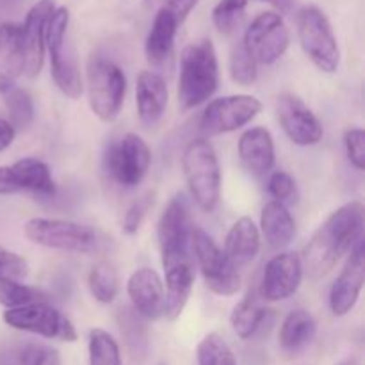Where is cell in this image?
Returning <instances> with one entry per match:
<instances>
[{"instance_id":"43","label":"cell","mask_w":365,"mask_h":365,"mask_svg":"<svg viewBox=\"0 0 365 365\" xmlns=\"http://www.w3.org/2000/svg\"><path fill=\"white\" fill-rule=\"evenodd\" d=\"M14 138H16V128L9 123L7 120L0 118V152L9 148L13 145Z\"/></svg>"},{"instance_id":"14","label":"cell","mask_w":365,"mask_h":365,"mask_svg":"<svg viewBox=\"0 0 365 365\" xmlns=\"http://www.w3.org/2000/svg\"><path fill=\"white\" fill-rule=\"evenodd\" d=\"M303 277L302 257L294 252H278L264 267L259 296L267 303L285 302L298 292Z\"/></svg>"},{"instance_id":"35","label":"cell","mask_w":365,"mask_h":365,"mask_svg":"<svg viewBox=\"0 0 365 365\" xmlns=\"http://www.w3.org/2000/svg\"><path fill=\"white\" fill-rule=\"evenodd\" d=\"M230 77L239 86H252L259 77V64L250 57L242 43L235 45L230 53Z\"/></svg>"},{"instance_id":"30","label":"cell","mask_w":365,"mask_h":365,"mask_svg":"<svg viewBox=\"0 0 365 365\" xmlns=\"http://www.w3.org/2000/svg\"><path fill=\"white\" fill-rule=\"evenodd\" d=\"M6 102L7 113H9L11 121L14 128H27L34 120V100H32L31 93L27 89L20 88V86H11L4 93H0Z\"/></svg>"},{"instance_id":"17","label":"cell","mask_w":365,"mask_h":365,"mask_svg":"<svg viewBox=\"0 0 365 365\" xmlns=\"http://www.w3.org/2000/svg\"><path fill=\"white\" fill-rule=\"evenodd\" d=\"M56 4L53 0H39L25 16L21 25V41L25 52V71L29 78H36L45 63V31L48 18L52 16Z\"/></svg>"},{"instance_id":"9","label":"cell","mask_w":365,"mask_h":365,"mask_svg":"<svg viewBox=\"0 0 365 365\" xmlns=\"http://www.w3.org/2000/svg\"><path fill=\"white\" fill-rule=\"evenodd\" d=\"M106 171L118 185L125 189H134L145 180L152 166V150L148 143L138 134L121 135L118 141L110 143L107 148Z\"/></svg>"},{"instance_id":"2","label":"cell","mask_w":365,"mask_h":365,"mask_svg":"<svg viewBox=\"0 0 365 365\" xmlns=\"http://www.w3.org/2000/svg\"><path fill=\"white\" fill-rule=\"evenodd\" d=\"M220 84L217 53L210 39L191 43L182 50L177 96L182 110H191L212 98Z\"/></svg>"},{"instance_id":"41","label":"cell","mask_w":365,"mask_h":365,"mask_svg":"<svg viewBox=\"0 0 365 365\" xmlns=\"http://www.w3.org/2000/svg\"><path fill=\"white\" fill-rule=\"evenodd\" d=\"M196 4H198V0H166L164 7L177 18L178 24H182L189 16V13L195 9Z\"/></svg>"},{"instance_id":"10","label":"cell","mask_w":365,"mask_h":365,"mask_svg":"<svg viewBox=\"0 0 365 365\" xmlns=\"http://www.w3.org/2000/svg\"><path fill=\"white\" fill-rule=\"evenodd\" d=\"M2 317L4 323L13 330L27 331L50 341L75 342L78 337L73 323L61 310L50 305V302L6 310Z\"/></svg>"},{"instance_id":"32","label":"cell","mask_w":365,"mask_h":365,"mask_svg":"<svg viewBox=\"0 0 365 365\" xmlns=\"http://www.w3.org/2000/svg\"><path fill=\"white\" fill-rule=\"evenodd\" d=\"M50 302L48 294L41 289L32 287L24 282H6L0 284V305L6 307V310L20 309V307L32 305V303Z\"/></svg>"},{"instance_id":"18","label":"cell","mask_w":365,"mask_h":365,"mask_svg":"<svg viewBox=\"0 0 365 365\" xmlns=\"http://www.w3.org/2000/svg\"><path fill=\"white\" fill-rule=\"evenodd\" d=\"M192 228L187 198L178 192L170 200L157 225L160 253L191 250Z\"/></svg>"},{"instance_id":"21","label":"cell","mask_w":365,"mask_h":365,"mask_svg":"<svg viewBox=\"0 0 365 365\" xmlns=\"http://www.w3.org/2000/svg\"><path fill=\"white\" fill-rule=\"evenodd\" d=\"M135 107L139 121L146 127L155 125L168 107V84L159 73L145 70L135 81Z\"/></svg>"},{"instance_id":"34","label":"cell","mask_w":365,"mask_h":365,"mask_svg":"<svg viewBox=\"0 0 365 365\" xmlns=\"http://www.w3.org/2000/svg\"><path fill=\"white\" fill-rule=\"evenodd\" d=\"M248 0H220L212 11L214 27L221 34H232L241 24Z\"/></svg>"},{"instance_id":"24","label":"cell","mask_w":365,"mask_h":365,"mask_svg":"<svg viewBox=\"0 0 365 365\" xmlns=\"http://www.w3.org/2000/svg\"><path fill=\"white\" fill-rule=\"evenodd\" d=\"M259 230L271 248L284 252L296 235V221L287 205L271 200L262 207Z\"/></svg>"},{"instance_id":"31","label":"cell","mask_w":365,"mask_h":365,"mask_svg":"<svg viewBox=\"0 0 365 365\" xmlns=\"http://www.w3.org/2000/svg\"><path fill=\"white\" fill-rule=\"evenodd\" d=\"M89 365H121V353L116 339L102 328H93L88 339Z\"/></svg>"},{"instance_id":"25","label":"cell","mask_w":365,"mask_h":365,"mask_svg":"<svg viewBox=\"0 0 365 365\" xmlns=\"http://www.w3.org/2000/svg\"><path fill=\"white\" fill-rule=\"evenodd\" d=\"M178 25L180 24H178L177 18H175L166 7H160V9L157 11L155 18H153L152 29H150L145 43L146 61H148L152 66H160V64L171 56Z\"/></svg>"},{"instance_id":"45","label":"cell","mask_w":365,"mask_h":365,"mask_svg":"<svg viewBox=\"0 0 365 365\" xmlns=\"http://www.w3.org/2000/svg\"><path fill=\"white\" fill-rule=\"evenodd\" d=\"M157 2V0H145V4H146V6H153V4H155Z\"/></svg>"},{"instance_id":"27","label":"cell","mask_w":365,"mask_h":365,"mask_svg":"<svg viewBox=\"0 0 365 365\" xmlns=\"http://www.w3.org/2000/svg\"><path fill=\"white\" fill-rule=\"evenodd\" d=\"M266 317L267 309L264 307L262 298L259 296V292L250 291L232 310L230 324L239 339L248 341V339L255 337L257 331L262 328Z\"/></svg>"},{"instance_id":"44","label":"cell","mask_w":365,"mask_h":365,"mask_svg":"<svg viewBox=\"0 0 365 365\" xmlns=\"http://www.w3.org/2000/svg\"><path fill=\"white\" fill-rule=\"evenodd\" d=\"M260 2H266L269 6H273L278 11V14L291 13L296 6V0H260Z\"/></svg>"},{"instance_id":"33","label":"cell","mask_w":365,"mask_h":365,"mask_svg":"<svg viewBox=\"0 0 365 365\" xmlns=\"http://www.w3.org/2000/svg\"><path fill=\"white\" fill-rule=\"evenodd\" d=\"M198 365H237L230 346L220 334H207L196 348Z\"/></svg>"},{"instance_id":"12","label":"cell","mask_w":365,"mask_h":365,"mask_svg":"<svg viewBox=\"0 0 365 365\" xmlns=\"http://www.w3.org/2000/svg\"><path fill=\"white\" fill-rule=\"evenodd\" d=\"M262 110V102L252 95H228L210 100L200 118V128L207 135L235 132L252 123Z\"/></svg>"},{"instance_id":"23","label":"cell","mask_w":365,"mask_h":365,"mask_svg":"<svg viewBox=\"0 0 365 365\" xmlns=\"http://www.w3.org/2000/svg\"><path fill=\"white\" fill-rule=\"evenodd\" d=\"M260 246H262V235H260L259 227L252 217L242 216L228 230L223 252L239 269L259 255Z\"/></svg>"},{"instance_id":"5","label":"cell","mask_w":365,"mask_h":365,"mask_svg":"<svg viewBox=\"0 0 365 365\" xmlns=\"http://www.w3.org/2000/svg\"><path fill=\"white\" fill-rule=\"evenodd\" d=\"M86 78L91 113L103 123L116 120L127 95V77L123 70L106 57L93 56L89 59Z\"/></svg>"},{"instance_id":"26","label":"cell","mask_w":365,"mask_h":365,"mask_svg":"<svg viewBox=\"0 0 365 365\" xmlns=\"http://www.w3.org/2000/svg\"><path fill=\"white\" fill-rule=\"evenodd\" d=\"M16 177L20 191L32 192L41 198H50L56 195V182L52 178V171L43 160L36 157H25L11 164Z\"/></svg>"},{"instance_id":"28","label":"cell","mask_w":365,"mask_h":365,"mask_svg":"<svg viewBox=\"0 0 365 365\" xmlns=\"http://www.w3.org/2000/svg\"><path fill=\"white\" fill-rule=\"evenodd\" d=\"M317 334V321L310 312L296 309L285 316L280 327L278 341L285 351H298L314 341Z\"/></svg>"},{"instance_id":"42","label":"cell","mask_w":365,"mask_h":365,"mask_svg":"<svg viewBox=\"0 0 365 365\" xmlns=\"http://www.w3.org/2000/svg\"><path fill=\"white\" fill-rule=\"evenodd\" d=\"M31 365H61L59 353L56 349L38 346V351H36L34 360H32Z\"/></svg>"},{"instance_id":"7","label":"cell","mask_w":365,"mask_h":365,"mask_svg":"<svg viewBox=\"0 0 365 365\" xmlns=\"http://www.w3.org/2000/svg\"><path fill=\"white\" fill-rule=\"evenodd\" d=\"M298 38L305 56L323 73H335L341 64V48L327 14L316 6L298 13Z\"/></svg>"},{"instance_id":"38","label":"cell","mask_w":365,"mask_h":365,"mask_svg":"<svg viewBox=\"0 0 365 365\" xmlns=\"http://www.w3.org/2000/svg\"><path fill=\"white\" fill-rule=\"evenodd\" d=\"M152 205H153L152 192H148V195H145V196H141L139 200H135V202L128 207L127 212H125V216H123V221H121V230H123V234H127V235L138 234L139 228H141V225H143V221H145L146 214H148V210L152 209Z\"/></svg>"},{"instance_id":"22","label":"cell","mask_w":365,"mask_h":365,"mask_svg":"<svg viewBox=\"0 0 365 365\" xmlns=\"http://www.w3.org/2000/svg\"><path fill=\"white\" fill-rule=\"evenodd\" d=\"M25 71L21 25L6 21L0 25V93L16 84Z\"/></svg>"},{"instance_id":"16","label":"cell","mask_w":365,"mask_h":365,"mask_svg":"<svg viewBox=\"0 0 365 365\" xmlns=\"http://www.w3.org/2000/svg\"><path fill=\"white\" fill-rule=\"evenodd\" d=\"M365 282V246L364 237L351 248L348 262L342 267L330 289V310L335 317H344L355 309Z\"/></svg>"},{"instance_id":"8","label":"cell","mask_w":365,"mask_h":365,"mask_svg":"<svg viewBox=\"0 0 365 365\" xmlns=\"http://www.w3.org/2000/svg\"><path fill=\"white\" fill-rule=\"evenodd\" d=\"M191 250L207 289L217 296H234L241 289V274L217 242L203 228L195 227Z\"/></svg>"},{"instance_id":"3","label":"cell","mask_w":365,"mask_h":365,"mask_svg":"<svg viewBox=\"0 0 365 365\" xmlns=\"http://www.w3.org/2000/svg\"><path fill=\"white\" fill-rule=\"evenodd\" d=\"M182 173L189 195L203 212H214L221 200V168L207 139H192L182 152Z\"/></svg>"},{"instance_id":"13","label":"cell","mask_w":365,"mask_h":365,"mask_svg":"<svg viewBox=\"0 0 365 365\" xmlns=\"http://www.w3.org/2000/svg\"><path fill=\"white\" fill-rule=\"evenodd\" d=\"M164 267V294L166 307L164 317L168 321H177L184 312L189 298H191L192 285H195V257L192 250L160 253Z\"/></svg>"},{"instance_id":"1","label":"cell","mask_w":365,"mask_h":365,"mask_svg":"<svg viewBox=\"0 0 365 365\" xmlns=\"http://www.w3.org/2000/svg\"><path fill=\"white\" fill-rule=\"evenodd\" d=\"M365 212L362 202H349L327 217L305 246L303 271L312 278L330 273L339 260L364 237Z\"/></svg>"},{"instance_id":"11","label":"cell","mask_w":365,"mask_h":365,"mask_svg":"<svg viewBox=\"0 0 365 365\" xmlns=\"http://www.w3.org/2000/svg\"><path fill=\"white\" fill-rule=\"evenodd\" d=\"M241 43L257 64L269 66L287 52L291 45V32L280 14L266 11L248 25Z\"/></svg>"},{"instance_id":"40","label":"cell","mask_w":365,"mask_h":365,"mask_svg":"<svg viewBox=\"0 0 365 365\" xmlns=\"http://www.w3.org/2000/svg\"><path fill=\"white\" fill-rule=\"evenodd\" d=\"M20 191V185H18L16 177H14V171L11 166H0V196L7 195H16Z\"/></svg>"},{"instance_id":"39","label":"cell","mask_w":365,"mask_h":365,"mask_svg":"<svg viewBox=\"0 0 365 365\" xmlns=\"http://www.w3.org/2000/svg\"><path fill=\"white\" fill-rule=\"evenodd\" d=\"M344 150L348 160L355 170H365V132L359 127H351L344 132Z\"/></svg>"},{"instance_id":"15","label":"cell","mask_w":365,"mask_h":365,"mask_svg":"<svg viewBox=\"0 0 365 365\" xmlns=\"http://www.w3.org/2000/svg\"><path fill=\"white\" fill-rule=\"evenodd\" d=\"M277 116L282 130L296 146H314L323 139L324 128L321 120L299 96L292 93L278 96Z\"/></svg>"},{"instance_id":"37","label":"cell","mask_w":365,"mask_h":365,"mask_svg":"<svg viewBox=\"0 0 365 365\" xmlns=\"http://www.w3.org/2000/svg\"><path fill=\"white\" fill-rule=\"evenodd\" d=\"M29 274V262L18 253L0 246V284L24 282Z\"/></svg>"},{"instance_id":"19","label":"cell","mask_w":365,"mask_h":365,"mask_svg":"<svg viewBox=\"0 0 365 365\" xmlns=\"http://www.w3.org/2000/svg\"><path fill=\"white\" fill-rule=\"evenodd\" d=\"M127 294L135 312L145 319L157 321L164 317V307H166L164 282L155 269L150 267L135 269L127 282Z\"/></svg>"},{"instance_id":"4","label":"cell","mask_w":365,"mask_h":365,"mask_svg":"<svg viewBox=\"0 0 365 365\" xmlns=\"http://www.w3.org/2000/svg\"><path fill=\"white\" fill-rule=\"evenodd\" d=\"M68 25L70 11L66 7H56L46 24L45 48L48 50L50 73L57 89L68 98L77 100L84 93V81L75 52L66 45Z\"/></svg>"},{"instance_id":"29","label":"cell","mask_w":365,"mask_h":365,"mask_svg":"<svg viewBox=\"0 0 365 365\" xmlns=\"http://www.w3.org/2000/svg\"><path fill=\"white\" fill-rule=\"evenodd\" d=\"M88 287L95 302L110 305L120 292V278L114 266L107 260H100L88 274Z\"/></svg>"},{"instance_id":"36","label":"cell","mask_w":365,"mask_h":365,"mask_svg":"<svg viewBox=\"0 0 365 365\" xmlns=\"http://www.w3.org/2000/svg\"><path fill=\"white\" fill-rule=\"evenodd\" d=\"M267 192L273 196L274 202H280L287 207L298 202L299 196L294 177L284 170L271 171L269 178H267Z\"/></svg>"},{"instance_id":"20","label":"cell","mask_w":365,"mask_h":365,"mask_svg":"<svg viewBox=\"0 0 365 365\" xmlns=\"http://www.w3.org/2000/svg\"><path fill=\"white\" fill-rule=\"evenodd\" d=\"M237 153L242 166L253 177L271 173L277 163L273 134L266 127H252L242 132L237 143Z\"/></svg>"},{"instance_id":"6","label":"cell","mask_w":365,"mask_h":365,"mask_svg":"<svg viewBox=\"0 0 365 365\" xmlns=\"http://www.w3.org/2000/svg\"><path fill=\"white\" fill-rule=\"evenodd\" d=\"M24 234L32 245L71 253H91L98 248V234L88 225L61 217H31Z\"/></svg>"}]
</instances>
